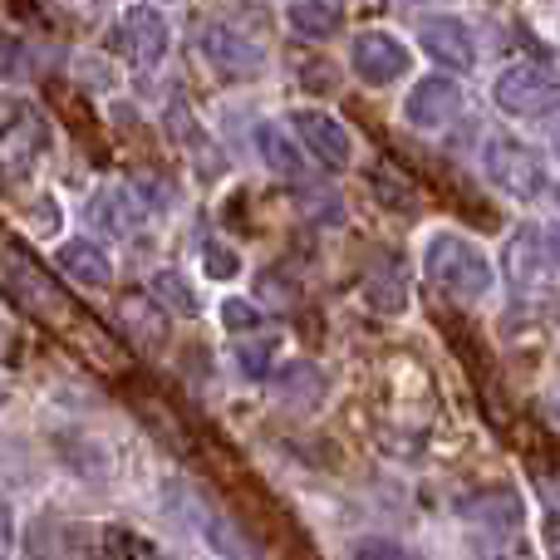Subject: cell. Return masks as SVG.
I'll use <instances>...</instances> for the list:
<instances>
[{"mask_svg": "<svg viewBox=\"0 0 560 560\" xmlns=\"http://www.w3.org/2000/svg\"><path fill=\"white\" fill-rule=\"evenodd\" d=\"M290 30L305 39H329L339 30V15L325 0H295V5H290Z\"/></svg>", "mask_w": 560, "mask_h": 560, "instance_id": "18", "label": "cell"}, {"mask_svg": "<svg viewBox=\"0 0 560 560\" xmlns=\"http://www.w3.org/2000/svg\"><path fill=\"white\" fill-rule=\"evenodd\" d=\"M118 45L128 49L133 65L153 69L158 59L167 55V20L158 15V10H148V5H133L124 15V25H118Z\"/></svg>", "mask_w": 560, "mask_h": 560, "instance_id": "10", "label": "cell"}, {"mask_svg": "<svg viewBox=\"0 0 560 560\" xmlns=\"http://www.w3.org/2000/svg\"><path fill=\"white\" fill-rule=\"evenodd\" d=\"M271 354H276V339H261V345H242V349H236L246 378H266V374H271Z\"/></svg>", "mask_w": 560, "mask_h": 560, "instance_id": "24", "label": "cell"}, {"mask_svg": "<svg viewBox=\"0 0 560 560\" xmlns=\"http://www.w3.org/2000/svg\"><path fill=\"white\" fill-rule=\"evenodd\" d=\"M59 10H65V15H74V20H98V10H104V0H55Z\"/></svg>", "mask_w": 560, "mask_h": 560, "instance_id": "30", "label": "cell"}, {"mask_svg": "<svg viewBox=\"0 0 560 560\" xmlns=\"http://www.w3.org/2000/svg\"><path fill=\"white\" fill-rule=\"evenodd\" d=\"M354 556L359 560H418V556H408L398 541H384V536H364V541H354Z\"/></svg>", "mask_w": 560, "mask_h": 560, "instance_id": "27", "label": "cell"}, {"mask_svg": "<svg viewBox=\"0 0 560 560\" xmlns=\"http://www.w3.org/2000/svg\"><path fill=\"white\" fill-rule=\"evenodd\" d=\"M492 98H497V108L512 118H541V114H551V108H560V79H556V69H546V65H516L497 79Z\"/></svg>", "mask_w": 560, "mask_h": 560, "instance_id": "3", "label": "cell"}, {"mask_svg": "<svg viewBox=\"0 0 560 560\" xmlns=\"http://www.w3.org/2000/svg\"><path fill=\"white\" fill-rule=\"evenodd\" d=\"M423 271L443 295H453V300H482L487 290H492V261L457 232H438L433 242H428Z\"/></svg>", "mask_w": 560, "mask_h": 560, "instance_id": "1", "label": "cell"}, {"mask_svg": "<svg viewBox=\"0 0 560 560\" xmlns=\"http://www.w3.org/2000/svg\"><path fill=\"white\" fill-rule=\"evenodd\" d=\"M0 276H5V285H10V295L20 300L25 310H35V315H59L65 310V290L49 280V271H39L35 261H30L20 246H5L0 252Z\"/></svg>", "mask_w": 560, "mask_h": 560, "instance_id": "4", "label": "cell"}, {"mask_svg": "<svg viewBox=\"0 0 560 560\" xmlns=\"http://www.w3.org/2000/svg\"><path fill=\"white\" fill-rule=\"evenodd\" d=\"M418 45H423L438 65L457 69V74H467V69L477 65V45L457 15H428L423 25H418Z\"/></svg>", "mask_w": 560, "mask_h": 560, "instance_id": "9", "label": "cell"}, {"mask_svg": "<svg viewBox=\"0 0 560 560\" xmlns=\"http://www.w3.org/2000/svg\"><path fill=\"white\" fill-rule=\"evenodd\" d=\"M482 167H487V177H492L506 197H516V202H536V197L551 187L541 153H536V148H526L522 138H506V133L487 138Z\"/></svg>", "mask_w": 560, "mask_h": 560, "instance_id": "2", "label": "cell"}, {"mask_svg": "<svg viewBox=\"0 0 560 560\" xmlns=\"http://www.w3.org/2000/svg\"><path fill=\"white\" fill-rule=\"evenodd\" d=\"M202 55L222 79H256L266 69L261 45H252L246 35H236L232 25H207L202 30Z\"/></svg>", "mask_w": 560, "mask_h": 560, "instance_id": "6", "label": "cell"}, {"mask_svg": "<svg viewBox=\"0 0 560 560\" xmlns=\"http://www.w3.org/2000/svg\"><path fill=\"white\" fill-rule=\"evenodd\" d=\"M349 65H354V74L364 79V84L384 89L408 74V49L398 45L394 35H384V30H364V35L354 39V49H349Z\"/></svg>", "mask_w": 560, "mask_h": 560, "instance_id": "5", "label": "cell"}, {"mask_svg": "<svg viewBox=\"0 0 560 560\" xmlns=\"http://www.w3.org/2000/svg\"><path fill=\"white\" fill-rule=\"evenodd\" d=\"M89 217H94V226H104L108 236H133L138 226H143V207H138V197L128 192V187H104V192H94Z\"/></svg>", "mask_w": 560, "mask_h": 560, "instance_id": "12", "label": "cell"}, {"mask_svg": "<svg viewBox=\"0 0 560 560\" xmlns=\"http://www.w3.org/2000/svg\"><path fill=\"white\" fill-rule=\"evenodd\" d=\"M463 516H472V522H487V526H516L522 522V502H516L512 492H477L463 502Z\"/></svg>", "mask_w": 560, "mask_h": 560, "instance_id": "17", "label": "cell"}, {"mask_svg": "<svg viewBox=\"0 0 560 560\" xmlns=\"http://www.w3.org/2000/svg\"><path fill=\"white\" fill-rule=\"evenodd\" d=\"M506 276H512L516 285H532V280L541 276V236L536 232L512 236V246H506Z\"/></svg>", "mask_w": 560, "mask_h": 560, "instance_id": "19", "label": "cell"}, {"mask_svg": "<svg viewBox=\"0 0 560 560\" xmlns=\"http://www.w3.org/2000/svg\"><path fill=\"white\" fill-rule=\"evenodd\" d=\"M256 153H261V163L271 167L276 177H285V183H305V153H300V143L280 124L256 128Z\"/></svg>", "mask_w": 560, "mask_h": 560, "instance_id": "13", "label": "cell"}, {"mask_svg": "<svg viewBox=\"0 0 560 560\" xmlns=\"http://www.w3.org/2000/svg\"><path fill=\"white\" fill-rule=\"evenodd\" d=\"M295 138L305 143V153L315 158V163L325 167H349V158H354V138H349V128L339 124V118L319 114V108H305V114H295Z\"/></svg>", "mask_w": 560, "mask_h": 560, "instance_id": "7", "label": "cell"}, {"mask_svg": "<svg viewBox=\"0 0 560 560\" xmlns=\"http://www.w3.org/2000/svg\"><path fill=\"white\" fill-rule=\"evenodd\" d=\"M202 532H207V546H212L222 560H256V551H252V541H246L242 532H236L226 516H217V512H207L202 516Z\"/></svg>", "mask_w": 560, "mask_h": 560, "instance_id": "20", "label": "cell"}, {"mask_svg": "<svg viewBox=\"0 0 560 560\" xmlns=\"http://www.w3.org/2000/svg\"><path fill=\"white\" fill-rule=\"evenodd\" d=\"M39 148H45V128H39L35 118H25L20 128L5 133V153H0V163H5V173H30V163L39 158Z\"/></svg>", "mask_w": 560, "mask_h": 560, "instance_id": "16", "label": "cell"}, {"mask_svg": "<svg viewBox=\"0 0 560 560\" xmlns=\"http://www.w3.org/2000/svg\"><path fill=\"white\" fill-rule=\"evenodd\" d=\"M202 266H207V276L212 280H232L236 271H242V256H236L232 246H222V242H207L202 246Z\"/></svg>", "mask_w": 560, "mask_h": 560, "instance_id": "22", "label": "cell"}, {"mask_svg": "<svg viewBox=\"0 0 560 560\" xmlns=\"http://www.w3.org/2000/svg\"><path fill=\"white\" fill-rule=\"evenodd\" d=\"M118 319H124L128 339H138V345L158 349L167 339V315L158 310L153 295H124L118 300Z\"/></svg>", "mask_w": 560, "mask_h": 560, "instance_id": "15", "label": "cell"}, {"mask_svg": "<svg viewBox=\"0 0 560 560\" xmlns=\"http://www.w3.org/2000/svg\"><path fill=\"white\" fill-rule=\"evenodd\" d=\"M0 404H5V388H0Z\"/></svg>", "mask_w": 560, "mask_h": 560, "instance_id": "33", "label": "cell"}, {"mask_svg": "<svg viewBox=\"0 0 560 560\" xmlns=\"http://www.w3.org/2000/svg\"><path fill=\"white\" fill-rule=\"evenodd\" d=\"M222 325L232 329V335H242V329H256V325H261V310H256L252 300H222Z\"/></svg>", "mask_w": 560, "mask_h": 560, "instance_id": "25", "label": "cell"}, {"mask_svg": "<svg viewBox=\"0 0 560 560\" xmlns=\"http://www.w3.org/2000/svg\"><path fill=\"white\" fill-rule=\"evenodd\" d=\"M153 300L167 310H177V315H197V290L187 285L177 271H158L153 276Z\"/></svg>", "mask_w": 560, "mask_h": 560, "instance_id": "21", "label": "cell"}, {"mask_svg": "<svg viewBox=\"0 0 560 560\" xmlns=\"http://www.w3.org/2000/svg\"><path fill=\"white\" fill-rule=\"evenodd\" d=\"M457 114H463V89L443 74L418 79L404 98V118L413 128H443V124H453Z\"/></svg>", "mask_w": 560, "mask_h": 560, "instance_id": "8", "label": "cell"}, {"mask_svg": "<svg viewBox=\"0 0 560 560\" xmlns=\"http://www.w3.org/2000/svg\"><path fill=\"white\" fill-rule=\"evenodd\" d=\"M30 74V49L15 35H0V79H25Z\"/></svg>", "mask_w": 560, "mask_h": 560, "instance_id": "23", "label": "cell"}, {"mask_svg": "<svg viewBox=\"0 0 560 560\" xmlns=\"http://www.w3.org/2000/svg\"><path fill=\"white\" fill-rule=\"evenodd\" d=\"M271 388H276L280 404H290V408H319L325 404V394H329L325 374H319L315 364H285L271 378Z\"/></svg>", "mask_w": 560, "mask_h": 560, "instance_id": "14", "label": "cell"}, {"mask_svg": "<svg viewBox=\"0 0 560 560\" xmlns=\"http://www.w3.org/2000/svg\"><path fill=\"white\" fill-rule=\"evenodd\" d=\"M546 252H551V261L560 266V226H551V232H546Z\"/></svg>", "mask_w": 560, "mask_h": 560, "instance_id": "32", "label": "cell"}, {"mask_svg": "<svg viewBox=\"0 0 560 560\" xmlns=\"http://www.w3.org/2000/svg\"><path fill=\"white\" fill-rule=\"evenodd\" d=\"M256 295H271V305H295L300 290L290 285L280 271H261V276H256Z\"/></svg>", "mask_w": 560, "mask_h": 560, "instance_id": "26", "label": "cell"}, {"mask_svg": "<svg viewBox=\"0 0 560 560\" xmlns=\"http://www.w3.org/2000/svg\"><path fill=\"white\" fill-rule=\"evenodd\" d=\"M15 506L5 502V497H0V560H10L15 556Z\"/></svg>", "mask_w": 560, "mask_h": 560, "instance_id": "29", "label": "cell"}, {"mask_svg": "<svg viewBox=\"0 0 560 560\" xmlns=\"http://www.w3.org/2000/svg\"><path fill=\"white\" fill-rule=\"evenodd\" d=\"M55 266L65 271L69 280H79V285L89 290H104L108 280H114V261H108V252L98 242H89V236H74V242H65L55 252Z\"/></svg>", "mask_w": 560, "mask_h": 560, "instance_id": "11", "label": "cell"}, {"mask_svg": "<svg viewBox=\"0 0 560 560\" xmlns=\"http://www.w3.org/2000/svg\"><path fill=\"white\" fill-rule=\"evenodd\" d=\"M404 177H394V173H374V197H384L388 207H413V192H404Z\"/></svg>", "mask_w": 560, "mask_h": 560, "instance_id": "28", "label": "cell"}, {"mask_svg": "<svg viewBox=\"0 0 560 560\" xmlns=\"http://www.w3.org/2000/svg\"><path fill=\"white\" fill-rule=\"evenodd\" d=\"M35 232H59V202H39L35 207Z\"/></svg>", "mask_w": 560, "mask_h": 560, "instance_id": "31", "label": "cell"}]
</instances>
